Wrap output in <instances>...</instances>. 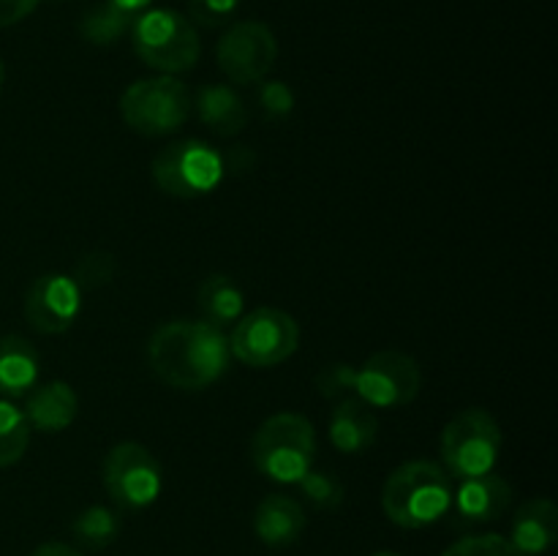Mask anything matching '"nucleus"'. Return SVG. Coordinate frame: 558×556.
Returning a JSON list of instances; mask_svg holds the SVG:
<instances>
[{"label": "nucleus", "instance_id": "nucleus-1", "mask_svg": "<svg viewBox=\"0 0 558 556\" xmlns=\"http://www.w3.org/2000/svg\"><path fill=\"white\" fill-rule=\"evenodd\" d=\"M229 338L210 322H169L150 336L147 360L163 385L174 390H205L229 368Z\"/></svg>", "mask_w": 558, "mask_h": 556}, {"label": "nucleus", "instance_id": "nucleus-2", "mask_svg": "<svg viewBox=\"0 0 558 556\" xmlns=\"http://www.w3.org/2000/svg\"><path fill=\"white\" fill-rule=\"evenodd\" d=\"M452 480L434 461H407L392 469L381 488V510L396 527L425 529L450 512Z\"/></svg>", "mask_w": 558, "mask_h": 556}, {"label": "nucleus", "instance_id": "nucleus-3", "mask_svg": "<svg viewBox=\"0 0 558 556\" xmlns=\"http://www.w3.org/2000/svg\"><path fill=\"white\" fill-rule=\"evenodd\" d=\"M254 467L276 483H300L314 469L316 431L308 418L278 412L259 425L251 442Z\"/></svg>", "mask_w": 558, "mask_h": 556}, {"label": "nucleus", "instance_id": "nucleus-4", "mask_svg": "<svg viewBox=\"0 0 558 556\" xmlns=\"http://www.w3.org/2000/svg\"><path fill=\"white\" fill-rule=\"evenodd\" d=\"M131 41L140 60L161 74L194 69L202 55L194 22L174 9H147L131 25Z\"/></svg>", "mask_w": 558, "mask_h": 556}, {"label": "nucleus", "instance_id": "nucleus-5", "mask_svg": "<svg viewBox=\"0 0 558 556\" xmlns=\"http://www.w3.org/2000/svg\"><path fill=\"white\" fill-rule=\"evenodd\" d=\"M441 461L445 472L458 480L494 472L501 452L499 420L483 407L458 412L441 431Z\"/></svg>", "mask_w": 558, "mask_h": 556}, {"label": "nucleus", "instance_id": "nucleus-6", "mask_svg": "<svg viewBox=\"0 0 558 556\" xmlns=\"http://www.w3.org/2000/svg\"><path fill=\"white\" fill-rule=\"evenodd\" d=\"M120 114L142 136L174 134L191 114V93L169 74L136 80L120 98Z\"/></svg>", "mask_w": 558, "mask_h": 556}, {"label": "nucleus", "instance_id": "nucleus-7", "mask_svg": "<svg viewBox=\"0 0 558 556\" xmlns=\"http://www.w3.org/2000/svg\"><path fill=\"white\" fill-rule=\"evenodd\" d=\"M300 347V325L281 309H256L234 322L229 352L251 368H272L292 358Z\"/></svg>", "mask_w": 558, "mask_h": 556}, {"label": "nucleus", "instance_id": "nucleus-8", "mask_svg": "<svg viewBox=\"0 0 558 556\" xmlns=\"http://www.w3.org/2000/svg\"><path fill=\"white\" fill-rule=\"evenodd\" d=\"M223 158L202 140H180L153 158V180L169 196L194 200L221 183Z\"/></svg>", "mask_w": 558, "mask_h": 556}, {"label": "nucleus", "instance_id": "nucleus-9", "mask_svg": "<svg viewBox=\"0 0 558 556\" xmlns=\"http://www.w3.org/2000/svg\"><path fill=\"white\" fill-rule=\"evenodd\" d=\"M101 480L112 501L123 510H145L161 496V463L140 442H120L107 452Z\"/></svg>", "mask_w": 558, "mask_h": 556}, {"label": "nucleus", "instance_id": "nucleus-10", "mask_svg": "<svg viewBox=\"0 0 558 556\" xmlns=\"http://www.w3.org/2000/svg\"><path fill=\"white\" fill-rule=\"evenodd\" d=\"M423 371L407 352L385 349L371 354L363 368H354L352 396L371 409H398L417 398Z\"/></svg>", "mask_w": 558, "mask_h": 556}, {"label": "nucleus", "instance_id": "nucleus-11", "mask_svg": "<svg viewBox=\"0 0 558 556\" xmlns=\"http://www.w3.org/2000/svg\"><path fill=\"white\" fill-rule=\"evenodd\" d=\"M278 58L276 33L265 22L245 20L229 27L216 47L218 69L238 85H254L272 71Z\"/></svg>", "mask_w": 558, "mask_h": 556}, {"label": "nucleus", "instance_id": "nucleus-12", "mask_svg": "<svg viewBox=\"0 0 558 556\" xmlns=\"http://www.w3.org/2000/svg\"><path fill=\"white\" fill-rule=\"evenodd\" d=\"M82 309V289L71 276H47L36 278L25 294V319L41 336H58L76 322Z\"/></svg>", "mask_w": 558, "mask_h": 556}, {"label": "nucleus", "instance_id": "nucleus-13", "mask_svg": "<svg viewBox=\"0 0 558 556\" xmlns=\"http://www.w3.org/2000/svg\"><path fill=\"white\" fill-rule=\"evenodd\" d=\"M512 505V488L505 478L488 472L480 478L461 480V488L452 491V507L461 523H490L505 516Z\"/></svg>", "mask_w": 558, "mask_h": 556}, {"label": "nucleus", "instance_id": "nucleus-14", "mask_svg": "<svg viewBox=\"0 0 558 556\" xmlns=\"http://www.w3.org/2000/svg\"><path fill=\"white\" fill-rule=\"evenodd\" d=\"M22 414H25L31 431L60 434L80 414V398H76L74 387L69 382H49V385H41L33 392H27V403Z\"/></svg>", "mask_w": 558, "mask_h": 556}, {"label": "nucleus", "instance_id": "nucleus-15", "mask_svg": "<svg viewBox=\"0 0 558 556\" xmlns=\"http://www.w3.org/2000/svg\"><path fill=\"white\" fill-rule=\"evenodd\" d=\"M558 537V507L545 496L529 499L526 505L518 507L512 518L510 543L521 551L523 556H539L554 548Z\"/></svg>", "mask_w": 558, "mask_h": 556}, {"label": "nucleus", "instance_id": "nucleus-16", "mask_svg": "<svg viewBox=\"0 0 558 556\" xmlns=\"http://www.w3.org/2000/svg\"><path fill=\"white\" fill-rule=\"evenodd\" d=\"M305 518L303 505L287 494H270L259 501L254 512V532L270 548H283L292 545L303 534Z\"/></svg>", "mask_w": 558, "mask_h": 556}, {"label": "nucleus", "instance_id": "nucleus-17", "mask_svg": "<svg viewBox=\"0 0 558 556\" xmlns=\"http://www.w3.org/2000/svg\"><path fill=\"white\" fill-rule=\"evenodd\" d=\"M379 434V420L374 409L365 407L360 398L349 396L336 401L330 414V442L347 456L365 452L376 442Z\"/></svg>", "mask_w": 558, "mask_h": 556}, {"label": "nucleus", "instance_id": "nucleus-18", "mask_svg": "<svg viewBox=\"0 0 558 556\" xmlns=\"http://www.w3.org/2000/svg\"><path fill=\"white\" fill-rule=\"evenodd\" d=\"M38 382V352L27 338H0V396L22 398Z\"/></svg>", "mask_w": 558, "mask_h": 556}, {"label": "nucleus", "instance_id": "nucleus-19", "mask_svg": "<svg viewBox=\"0 0 558 556\" xmlns=\"http://www.w3.org/2000/svg\"><path fill=\"white\" fill-rule=\"evenodd\" d=\"M196 109H199L202 123L218 136H232L243 131L245 120H248V109H245L243 98L232 90L229 85H207L202 87L196 96Z\"/></svg>", "mask_w": 558, "mask_h": 556}, {"label": "nucleus", "instance_id": "nucleus-20", "mask_svg": "<svg viewBox=\"0 0 558 556\" xmlns=\"http://www.w3.org/2000/svg\"><path fill=\"white\" fill-rule=\"evenodd\" d=\"M196 303H199L202 316L205 322H210L213 327H227L232 322H238L243 316V289L238 287L232 276H210L202 281L199 294H196Z\"/></svg>", "mask_w": 558, "mask_h": 556}, {"label": "nucleus", "instance_id": "nucleus-21", "mask_svg": "<svg viewBox=\"0 0 558 556\" xmlns=\"http://www.w3.org/2000/svg\"><path fill=\"white\" fill-rule=\"evenodd\" d=\"M134 20L136 14L125 11L120 3L104 0V3L93 5L80 20V36L87 44H96V47H109V44H114L131 31Z\"/></svg>", "mask_w": 558, "mask_h": 556}, {"label": "nucleus", "instance_id": "nucleus-22", "mask_svg": "<svg viewBox=\"0 0 558 556\" xmlns=\"http://www.w3.org/2000/svg\"><path fill=\"white\" fill-rule=\"evenodd\" d=\"M71 532H74V537L80 540L85 548H107V545L118 537L120 518L118 512H112L109 507L93 505L74 518Z\"/></svg>", "mask_w": 558, "mask_h": 556}, {"label": "nucleus", "instance_id": "nucleus-23", "mask_svg": "<svg viewBox=\"0 0 558 556\" xmlns=\"http://www.w3.org/2000/svg\"><path fill=\"white\" fill-rule=\"evenodd\" d=\"M31 445V425L11 401L0 398V469L14 467Z\"/></svg>", "mask_w": 558, "mask_h": 556}, {"label": "nucleus", "instance_id": "nucleus-24", "mask_svg": "<svg viewBox=\"0 0 558 556\" xmlns=\"http://www.w3.org/2000/svg\"><path fill=\"white\" fill-rule=\"evenodd\" d=\"M300 491H303L305 499L311 501L319 510H336L343 505V483L330 472H316L311 469L303 480H300Z\"/></svg>", "mask_w": 558, "mask_h": 556}, {"label": "nucleus", "instance_id": "nucleus-25", "mask_svg": "<svg viewBox=\"0 0 558 556\" xmlns=\"http://www.w3.org/2000/svg\"><path fill=\"white\" fill-rule=\"evenodd\" d=\"M114 270H118V262H114L109 251H90V254L80 256L71 278H74L80 289H98L112 281Z\"/></svg>", "mask_w": 558, "mask_h": 556}, {"label": "nucleus", "instance_id": "nucleus-26", "mask_svg": "<svg viewBox=\"0 0 558 556\" xmlns=\"http://www.w3.org/2000/svg\"><path fill=\"white\" fill-rule=\"evenodd\" d=\"M441 556H523L515 545L501 534H474L458 540Z\"/></svg>", "mask_w": 558, "mask_h": 556}, {"label": "nucleus", "instance_id": "nucleus-27", "mask_svg": "<svg viewBox=\"0 0 558 556\" xmlns=\"http://www.w3.org/2000/svg\"><path fill=\"white\" fill-rule=\"evenodd\" d=\"M240 0H189L191 22L202 27H221L238 11Z\"/></svg>", "mask_w": 558, "mask_h": 556}, {"label": "nucleus", "instance_id": "nucleus-28", "mask_svg": "<svg viewBox=\"0 0 558 556\" xmlns=\"http://www.w3.org/2000/svg\"><path fill=\"white\" fill-rule=\"evenodd\" d=\"M354 387V368L347 363H332L316 376V390L325 398H332V401H341V398L352 396Z\"/></svg>", "mask_w": 558, "mask_h": 556}, {"label": "nucleus", "instance_id": "nucleus-29", "mask_svg": "<svg viewBox=\"0 0 558 556\" xmlns=\"http://www.w3.org/2000/svg\"><path fill=\"white\" fill-rule=\"evenodd\" d=\"M259 107L265 109L267 118H283L294 107L292 90L283 82H267L259 90Z\"/></svg>", "mask_w": 558, "mask_h": 556}, {"label": "nucleus", "instance_id": "nucleus-30", "mask_svg": "<svg viewBox=\"0 0 558 556\" xmlns=\"http://www.w3.org/2000/svg\"><path fill=\"white\" fill-rule=\"evenodd\" d=\"M41 0H0V27H11L31 16Z\"/></svg>", "mask_w": 558, "mask_h": 556}, {"label": "nucleus", "instance_id": "nucleus-31", "mask_svg": "<svg viewBox=\"0 0 558 556\" xmlns=\"http://www.w3.org/2000/svg\"><path fill=\"white\" fill-rule=\"evenodd\" d=\"M31 556H82V554L65 543H44L38 545Z\"/></svg>", "mask_w": 558, "mask_h": 556}, {"label": "nucleus", "instance_id": "nucleus-32", "mask_svg": "<svg viewBox=\"0 0 558 556\" xmlns=\"http://www.w3.org/2000/svg\"><path fill=\"white\" fill-rule=\"evenodd\" d=\"M114 3H120L125 11H131V14L140 16L142 11H147V5H153V0H114Z\"/></svg>", "mask_w": 558, "mask_h": 556}, {"label": "nucleus", "instance_id": "nucleus-33", "mask_svg": "<svg viewBox=\"0 0 558 556\" xmlns=\"http://www.w3.org/2000/svg\"><path fill=\"white\" fill-rule=\"evenodd\" d=\"M371 556H401V554H396V551H376V554Z\"/></svg>", "mask_w": 558, "mask_h": 556}, {"label": "nucleus", "instance_id": "nucleus-34", "mask_svg": "<svg viewBox=\"0 0 558 556\" xmlns=\"http://www.w3.org/2000/svg\"><path fill=\"white\" fill-rule=\"evenodd\" d=\"M0 85H3V63H0Z\"/></svg>", "mask_w": 558, "mask_h": 556}]
</instances>
